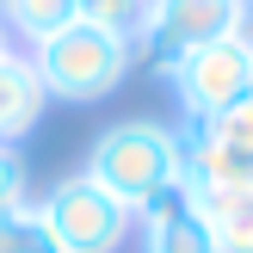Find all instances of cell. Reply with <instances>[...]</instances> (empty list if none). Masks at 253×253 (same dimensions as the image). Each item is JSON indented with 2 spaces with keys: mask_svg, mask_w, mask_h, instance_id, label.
Instances as JSON below:
<instances>
[{
  "mask_svg": "<svg viewBox=\"0 0 253 253\" xmlns=\"http://www.w3.org/2000/svg\"><path fill=\"white\" fill-rule=\"evenodd\" d=\"M43 81V99H62V105H99L111 99L124 81H130V62H136V43L118 31H99V25H62L56 37L25 49Z\"/></svg>",
  "mask_w": 253,
  "mask_h": 253,
  "instance_id": "obj_2",
  "label": "cell"
},
{
  "mask_svg": "<svg viewBox=\"0 0 253 253\" xmlns=\"http://www.w3.org/2000/svg\"><path fill=\"white\" fill-rule=\"evenodd\" d=\"M161 81L173 86V99H179V118L185 124H216L222 111L235 105V99L253 86V56L241 49V37H216V43L192 49V56H179Z\"/></svg>",
  "mask_w": 253,
  "mask_h": 253,
  "instance_id": "obj_5",
  "label": "cell"
},
{
  "mask_svg": "<svg viewBox=\"0 0 253 253\" xmlns=\"http://www.w3.org/2000/svg\"><path fill=\"white\" fill-rule=\"evenodd\" d=\"M37 216H43V229L56 235L62 253H124L136 235V216L118 198H105L93 179H81V173L49 185L37 198Z\"/></svg>",
  "mask_w": 253,
  "mask_h": 253,
  "instance_id": "obj_3",
  "label": "cell"
},
{
  "mask_svg": "<svg viewBox=\"0 0 253 253\" xmlns=\"http://www.w3.org/2000/svg\"><path fill=\"white\" fill-rule=\"evenodd\" d=\"M43 81H37L31 56H25L19 43L0 56V148H19L25 136L37 130V118H43Z\"/></svg>",
  "mask_w": 253,
  "mask_h": 253,
  "instance_id": "obj_7",
  "label": "cell"
},
{
  "mask_svg": "<svg viewBox=\"0 0 253 253\" xmlns=\"http://www.w3.org/2000/svg\"><path fill=\"white\" fill-rule=\"evenodd\" d=\"M235 37H241V49L253 56V0H247V12H241V31H235Z\"/></svg>",
  "mask_w": 253,
  "mask_h": 253,
  "instance_id": "obj_13",
  "label": "cell"
},
{
  "mask_svg": "<svg viewBox=\"0 0 253 253\" xmlns=\"http://www.w3.org/2000/svg\"><path fill=\"white\" fill-rule=\"evenodd\" d=\"M12 247H19V253H62V247H56V235H49V229H43V216H37V204L12 210Z\"/></svg>",
  "mask_w": 253,
  "mask_h": 253,
  "instance_id": "obj_12",
  "label": "cell"
},
{
  "mask_svg": "<svg viewBox=\"0 0 253 253\" xmlns=\"http://www.w3.org/2000/svg\"><path fill=\"white\" fill-rule=\"evenodd\" d=\"M6 49H12V37H6V25H0V56H6Z\"/></svg>",
  "mask_w": 253,
  "mask_h": 253,
  "instance_id": "obj_15",
  "label": "cell"
},
{
  "mask_svg": "<svg viewBox=\"0 0 253 253\" xmlns=\"http://www.w3.org/2000/svg\"><path fill=\"white\" fill-rule=\"evenodd\" d=\"M81 179H93L105 198H118L136 216L167 185H179V130H167L155 118L105 124L93 136V148H86V161H81Z\"/></svg>",
  "mask_w": 253,
  "mask_h": 253,
  "instance_id": "obj_1",
  "label": "cell"
},
{
  "mask_svg": "<svg viewBox=\"0 0 253 253\" xmlns=\"http://www.w3.org/2000/svg\"><path fill=\"white\" fill-rule=\"evenodd\" d=\"M0 6H6V0H0Z\"/></svg>",
  "mask_w": 253,
  "mask_h": 253,
  "instance_id": "obj_16",
  "label": "cell"
},
{
  "mask_svg": "<svg viewBox=\"0 0 253 253\" xmlns=\"http://www.w3.org/2000/svg\"><path fill=\"white\" fill-rule=\"evenodd\" d=\"M31 173H25V155L19 148H0V216H12V210L31 204Z\"/></svg>",
  "mask_w": 253,
  "mask_h": 253,
  "instance_id": "obj_11",
  "label": "cell"
},
{
  "mask_svg": "<svg viewBox=\"0 0 253 253\" xmlns=\"http://www.w3.org/2000/svg\"><path fill=\"white\" fill-rule=\"evenodd\" d=\"M0 253H19L12 247V216H0Z\"/></svg>",
  "mask_w": 253,
  "mask_h": 253,
  "instance_id": "obj_14",
  "label": "cell"
},
{
  "mask_svg": "<svg viewBox=\"0 0 253 253\" xmlns=\"http://www.w3.org/2000/svg\"><path fill=\"white\" fill-rule=\"evenodd\" d=\"M0 25H6V37H19L31 49L43 37H56L62 25H74V0H6L0 6Z\"/></svg>",
  "mask_w": 253,
  "mask_h": 253,
  "instance_id": "obj_8",
  "label": "cell"
},
{
  "mask_svg": "<svg viewBox=\"0 0 253 253\" xmlns=\"http://www.w3.org/2000/svg\"><path fill=\"white\" fill-rule=\"evenodd\" d=\"M241 12H247V0H142L130 43L155 62V74H167L179 56L216 43V37H235Z\"/></svg>",
  "mask_w": 253,
  "mask_h": 253,
  "instance_id": "obj_4",
  "label": "cell"
},
{
  "mask_svg": "<svg viewBox=\"0 0 253 253\" xmlns=\"http://www.w3.org/2000/svg\"><path fill=\"white\" fill-rule=\"evenodd\" d=\"M204 216H210V235H216V253H253V192L210 198Z\"/></svg>",
  "mask_w": 253,
  "mask_h": 253,
  "instance_id": "obj_9",
  "label": "cell"
},
{
  "mask_svg": "<svg viewBox=\"0 0 253 253\" xmlns=\"http://www.w3.org/2000/svg\"><path fill=\"white\" fill-rule=\"evenodd\" d=\"M74 19H81V25H99V31H118V37H136L142 0H74Z\"/></svg>",
  "mask_w": 253,
  "mask_h": 253,
  "instance_id": "obj_10",
  "label": "cell"
},
{
  "mask_svg": "<svg viewBox=\"0 0 253 253\" xmlns=\"http://www.w3.org/2000/svg\"><path fill=\"white\" fill-rule=\"evenodd\" d=\"M136 253H216L204 204L185 185H167L155 204L136 210Z\"/></svg>",
  "mask_w": 253,
  "mask_h": 253,
  "instance_id": "obj_6",
  "label": "cell"
}]
</instances>
